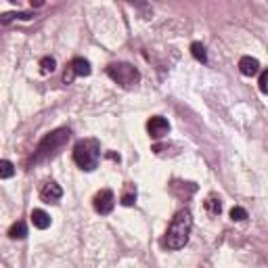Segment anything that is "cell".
Masks as SVG:
<instances>
[{"label": "cell", "instance_id": "cell-1", "mask_svg": "<svg viewBox=\"0 0 268 268\" xmlns=\"http://www.w3.org/2000/svg\"><path fill=\"white\" fill-rule=\"evenodd\" d=\"M191 228H193V218H191V212L189 210H181L172 218V224L166 233V247L168 249H181L187 245L189 235H191Z\"/></svg>", "mask_w": 268, "mask_h": 268}, {"label": "cell", "instance_id": "cell-2", "mask_svg": "<svg viewBox=\"0 0 268 268\" xmlns=\"http://www.w3.org/2000/svg\"><path fill=\"white\" fill-rule=\"evenodd\" d=\"M99 159H101V145L95 138H84L74 147V162L80 170L93 172L99 166Z\"/></svg>", "mask_w": 268, "mask_h": 268}, {"label": "cell", "instance_id": "cell-3", "mask_svg": "<svg viewBox=\"0 0 268 268\" xmlns=\"http://www.w3.org/2000/svg\"><path fill=\"white\" fill-rule=\"evenodd\" d=\"M69 128H59V130H55V132H50V134H46L42 140H40V145H38V149H36V153H34V159L32 162L34 164H40V162H46L48 157H52L55 155L65 142L69 140Z\"/></svg>", "mask_w": 268, "mask_h": 268}, {"label": "cell", "instance_id": "cell-4", "mask_svg": "<svg viewBox=\"0 0 268 268\" xmlns=\"http://www.w3.org/2000/svg\"><path fill=\"white\" fill-rule=\"evenodd\" d=\"M107 76H109L113 82L122 84V86H134L138 80H140V74H138V69L130 63H113L107 67Z\"/></svg>", "mask_w": 268, "mask_h": 268}, {"label": "cell", "instance_id": "cell-5", "mask_svg": "<svg viewBox=\"0 0 268 268\" xmlns=\"http://www.w3.org/2000/svg\"><path fill=\"white\" fill-rule=\"evenodd\" d=\"M93 205H95V210H97L99 214H103V216L111 214L113 207H115V195H113V191H109V189L99 191V193L95 195V199H93Z\"/></svg>", "mask_w": 268, "mask_h": 268}, {"label": "cell", "instance_id": "cell-6", "mask_svg": "<svg viewBox=\"0 0 268 268\" xmlns=\"http://www.w3.org/2000/svg\"><path fill=\"white\" fill-rule=\"evenodd\" d=\"M147 132H149L151 138H164V136L170 132V124H168L166 117L155 115V117H151V120L147 122Z\"/></svg>", "mask_w": 268, "mask_h": 268}, {"label": "cell", "instance_id": "cell-7", "mask_svg": "<svg viewBox=\"0 0 268 268\" xmlns=\"http://www.w3.org/2000/svg\"><path fill=\"white\" fill-rule=\"evenodd\" d=\"M61 195H63V189L55 181L44 183V187L40 189V197H42L44 203H55V201H59Z\"/></svg>", "mask_w": 268, "mask_h": 268}, {"label": "cell", "instance_id": "cell-8", "mask_svg": "<svg viewBox=\"0 0 268 268\" xmlns=\"http://www.w3.org/2000/svg\"><path fill=\"white\" fill-rule=\"evenodd\" d=\"M239 71L243 76H247V78H252V76H256V74H260V61L256 59V57H241V61H239Z\"/></svg>", "mask_w": 268, "mask_h": 268}, {"label": "cell", "instance_id": "cell-9", "mask_svg": "<svg viewBox=\"0 0 268 268\" xmlns=\"http://www.w3.org/2000/svg\"><path fill=\"white\" fill-rule=\"evenodd\" d=\"M74 76H91V63H88L86 59L82 57H76V59H71L69 67H67Z\"/></svg>", "mask_w": 268, "mask_h": 268}, {"label": "cell", "instance_id": "cell-10", "mask_svg": "<svg viewBox=\"0 0 268 268\" xmlns=\"http://www.w3.org/2000/svg\"><path fill=\"white\" fill-rule=\"evenodd\" d=\"M32 224L40 230H46L50 226V216L44 212V210H34L32 212Z\"/></svg>", "mask_w": 268, "mask_h": 268}, {"label": "cell", "instance_id": "cell-11", "mask_svg": "<svg viewBox=\"0 0 268 268\" xmlns=\"http://www.w3.org/2000/svg\"><path fill=\"white\" fill-rule=\"evenodd\" d=\"M205 210L210 216H218V214L222 212V203H220V197H216V195H210V197L205 199Z\"/></svg>", "mask_w": 268, "mask_h": 268}, {"label": "cell", "instance_id": "cell-12", "mask_svg": "<svg viewBox=\"0 0 268 268\" xmlns=\"http://www.w3.org/2000/svg\"><path fill=\"white\" fill-rule=\"evenodd\" d=\"M9 237L11 239H25L27 237V226L23 222H15L11 228H9Z\"/></svg>", "mask_w": 268, "mask_h": 268}, {"label": "cell", "instance_id": "cell-13", "mask_svg": "<svg viewBox=\"0 0 268 268\" xmlns=\"http://www.w3.org/2000/svg\"><path fill=\"white\" fill-rule=\"evenodd\" d=\"M191 55L197 61H201V63H207V52H205V46L201 42H193L191 44Z\"/></svg>", "mask_w": 268, "mask_h": 268}, {"label": "cell", "instance_id": "cell-14", "mask_svg": "<svg viewBox=\"0 0 268 268\" xmlns=\"http://www.w3.org/2000/svg\"><path fill=\"white\" fill-rule=\"evenodd\" d=\"M13 19H32V13H5V15H0V23H9Z\"/></svg>", "mask_w": 268, "mask_h": 268}, {"label": "cell", "instance_id": "cell-15", "mask_svg": "<svg viewBox=\"0 0 268 268\" xmlns=\"http://www.w3.org/2000/svg\"><path fill=\"white\" fill-rule=\"evenodd\" d=\"M40 69H42V74H52V71L57 69V61L52 57H42L40 59Z\"/></svg>", "mask_w": 268, "mask_h": 268}, {"label": "cell", "instance_id": "cell-16", "mask_svg": "<svg viewBox=\"0 0 268 268\" xmlns=\"http://www.w3.org/2000/svg\"><path fill=\"white\" fill-rule=\"evenodd\" d=\"M13 174H15V166L9 159H3L0 162V178H13Z\"/></svg>", "mask_w": 268, "mask_h": 268}, {"label": "cell", "instance_id": "cell-17", "mask_svg": "<svg viewBox=\"0 0 268 268\" xmlns=\"http://www.w3.org/2000/svg\"><path fill=\"white\" fill-rule=\"evenodd\" d=\"M134 201H136V191L134 189H128L126 193L122 195V205H134Z\"/></svg>", "mask_w": 268, "mask_h": 268}, {"label": "cell", "instance_id": "cell-18", "mask_svg": "<svg viewBox=\"0 0 268 268\" xmlns=\"http://www.w3.org/2000/svg\"><path fill=\"white\" fill-rule=\"evenodd\" d=\"M247 218V212L243 207H233L230 210V220H235V222H243Z\"/></svg>", "mask_w": 268, "mask_h": 268}, {"label": "cell", "instance_id": "cell-19", "mask_svg": "<svg viewBox=\"0 0 268 268\" xmlns=\"http://www.w3.org/2000/svg\"><path fill=\"white\" fill-rule=\"evenodd\" d=\"M258 84H260V91L266 95V93H268V71H260V80H258Z\"/></svg>", "mask_w": 268, "mask_h": 268}]
</instances>
